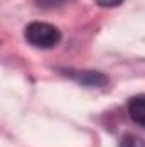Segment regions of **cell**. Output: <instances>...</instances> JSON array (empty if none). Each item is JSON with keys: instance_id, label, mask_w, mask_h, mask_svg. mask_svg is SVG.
<instances>
[{"instance_id": "6da1fadb", "label": "cell", "mask_w": 145, "mask_h": 147, "mask_svg": "<svg viewBox=\"0 0 145 147\" xmlns=\"http://www.w3.org/2000/svg\"><path fill=\"white\" fill-rule=\"evenodd\" d=\"M24 38L28 43H31L36 48H53L60 43L62 33L56 26L48 24V22H39L34 21L26 26L24 29Z\"/></svg>"}, {"instance_id": "7a4b0ae2", "label": "cell", "mask_w": 145, "mask_h": 147, "mask_svg": "<svg viewBox=\"0 0 145 147\" xmlns=\"http://www.w3.org/2000/svg\"><path fill=\"white\" fill-rule=\"evenodd\" d=\"M67 77L73 79L77 84L87 86V87H103L108 84V77L96 70H62Z\"/></svg>"}, {"instance_id": "3957f363", "label": "cell", "mask_w": 145, "mask_h": 147, "mask_svg": "<svg viewBox=\"0 0 145 147\" xmlns=\"http://www.w3.org/2000/svg\"><path fill=\"white\" fill-rule=\"evenodd\" d=\"M128 115L133 123L145 128V94H138L128 99Z\"/></svg>"}, {"instance_id": "277c9868", "label": "cell", "mask_w": 145, "mask_h": 147, "mask_svg": "<svg viewBox=\"0 0 145 147\" xmlns=\"http://www.w3.org/2000/svg\"><path fill=\"white\" fill-rule=\"evenodd\" d=\"M118 147H145V140L133 134H126L125 137H121Z\"/></svg>"}, {"instance_id": "5b68a950", "label": "cell", "mask_w": 145, "mask_h": 147, "mask_svg": "<svg viewBox=\"0 0 145 147\" xmlns=\"http://www.w3.org/2000/svg\"><path fill=\"white\" fill-rule=\"evenodd\" d=\"M38 3V7H43V9H51V7H58L62 3H65L67 0H34Z\"/></svg>"}, {"instance_id": "8992f818", "label": "cell", "mask_w": 145, "mask_h": 147, "mask_svg": "<svg viewBox=\"0 0 145 147\" xmlns=\"http://www.w3.org/2000/svg\"><path fill=\"white\" fill-rule=\"evenodd\" d=\"M125 0H96V3L99 5V7H118V5H121Z\"/></svg>"}]
</instances>
